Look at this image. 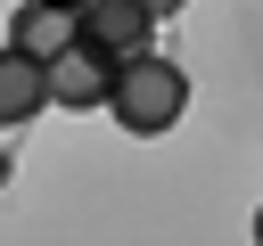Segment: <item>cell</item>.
I'll list each match as a JSON object with an SVG mask.
<instances>
[{
    "instance_id": "8",
    "label": "cell",
    "mask_w": 263,
    "mask_h": 246,
    "mask_svg": "<svg viewBox=\"0 0 263 246\" xmlns=\"http://www.w3.org/2000/svg\"><path fill=\"white\" fill-rule=\"evenodd\" d=\"M255 246H263V205H255Z\"/></svg>"
},
{
    "instance_id": "1",
    "label": "cell",
    "mask_w": 263,
    "mask_h": 246,
    "mask_svg": "<svg viewBox=\"0 0 263 246\" xmlns=\"http://www.w3.org/2000/svg\"><path fill=\"white\" fill-rule=\"evenodd\" d=\"M181 107H189V74H181L173 57H156V49L123 57L107 115H115V123H123L132 139H156V131H173V123H181Z\"/></svg>"
},
{
    "instance_id": "9",
    "label": "cell",
    "mask_w": 263,
    "mask_h": 246,
    "mask_svg": "<svg viewBox=\"0 0 263 246\" xmlns=\"http://www.w3.org/2000/svg\"><path fill=\"white\" fill-rule=\"evenodd\" d=\"M49 8H82V0H49Z\"/></svg>"
},
{
    "instance_id": "4",
    "label": "cell",
    "mask_w": 263,
    "mask_h": 246,
    "mask_svg": "<svg viewBox=\"0 0 263 246\" xmlns=\"http://www.w3.org/2000/svg\"><path fill=\"white\" fill-rule=\"evenodd\" d=\"M41 107H49V66H41V57H25L16 41H0V131L33 123Z\"/></svg>"
},
{
    "instance_id": "3",
    "label": "cell",
    "mask_w": 263,
    "mask_h": 246,
    "mask_svg": "<svg viewBox=\"0 0 263 246\" xmlns=\"http://www.w3.org/2000/svg\"><path fill=\"white\" fill-rule=\"evenodd\" d=\"M74 16H82V41H99L107 57H140L148 33H156V16H148L140 0H82Z\"/></svg>"
},
{
    "instance_id": "7",
    "label": "cell",
    "mask_w": 263,
    "mask_h": 246,
    "mask_svg": "<svg viewBox=\"0 0 263 246\" xmlns=\"http://www.w3.org/2000/svg\"><path fill=\"white\" fill-rule=\"evenodd\" d=\"M8 172H16V164H8V148H0V189H8Z\"/></svg>"
},
{
    "instance_id": "6",
    "label": "cell",
    "mask_w": 263,
    "mask_h": 246,
    "mask_svg": "<svg viewBox=\"0 0 263 246\" xmlns=\"http://www.w3.org/2000/svg\"><path fill=\"white\" fill-rule=\"evenodd\" d=\"M140 8H148V16H156V25H164V16H181V8H189V0H140Z\"/></svg>"
},
{
    "instance_id": "5",
    "label": "cell",
    "mask_w": 263,
    "mask_h": 246,
    "mask_svg": "<svg viewBox=\"0 0 263 246\" xmlns=\"http://www.w3.org/2000/svg\"><path fill=\"white\" fill-rule=\"evenodd\" d=\"M74 33H82V16H74V8H49V0H16V16H8V41H16L25 57H41V66H49Z\"/></svg>"
},
{
    "instance_id": "2",
    "label": "cell",
    "mask_w": 263,
    "mask_h": 246,
    "mask_svg": "<svg viewBox=\"0 0 263 246\" xmlns=\"http://www.w3.org/2000/svg\"><path fill=\"white\" fill-rule=\"evenodd\" d=\"M115 74H123V57H107L99 41L74 33V41L49 57V107H74V115H82V107H107V98H115Z\"/></svg>"
}]
</instances>
